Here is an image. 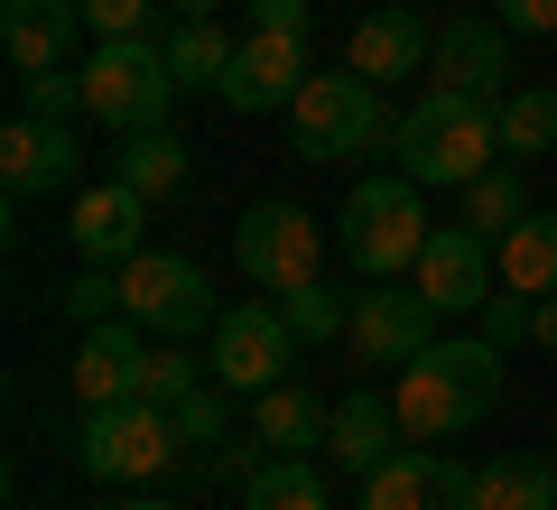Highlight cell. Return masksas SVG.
Masks as SVG:
<instances>
[{
    "mask_svg": "<svg viewBox=\"0 0 557 510\" xmlns=\"http://www.w3.org/2000/svg\"><path fill=\"white\" fill-rule=\"evenodd\" d=\"M233 260H242V278H251V288L288 297L298 278H317L325 223L307 214V204H251V214H242V233H233Z\"/></svg>",
    "mask_w": 557,
    "mask_h": 510,
    "instance_id": "cell-8",
    "label": "cell"
},
{
    "mask_svg": "<svg viewBox=\"0 0 557 510\" xmlns=\"http://www.w3.org/2000/svg\"><path fill=\"white\" fill-rule=\"evenodd\" d=\"M251 10V28H298L307 38V0H242Z\"/></svg>",
    "mask_w": 557,
    "mask_h": 510,
    "instance_id": "cell-37",
    "label": "cell"
},
{
    "mask_svg": "<svg viewBox=\"0 0 557 510\" xmlns=\"http://www.w3.org/2000/svg\"><path fill=\"white\" fill-rule=\"evenodd\" d=\"M456 196H465V223H474V233H511V223H530V186H520V167H511V158H493V167H483V177L474 186H456Z\"/></svg>",
    "mask_w": 557,
    "mask_h": 510,
    "instance_id": "cell-27",
    "label": "cell"
},
{
    "mask_svg": "<svg viewBox=\"0 0 557 510\" xmlns=\"http://www.w3.org/2000/svg\"><path fill=\"white\" fill-rule=\"evenodd\" d=\"M362 510H483V473L456 464V455L399 446L391 464L362 473Z\"/></svg>",
    "mask_w": 557,
    "mask_h": 510,
    "instance_id": "cell-10",
    "label": "cell"
},
{
    "mask_svg": "<svg viewBox=\"0 0 557 510\" xmlns=\"http://www.w3.org/2000/svg\"><path fill=\"white\" fill-rule=\"evenodd\" d=\"M428 20H418L409 0H381V10H362L354 28H344V65L354 75H372V84H409V75H428Z\"/></svg>",
    "mask_w": 557,
    "mask_h": 510,
    "instance_id": "cell-16",
    "label": "cell"
},
{
    "mask_svg": "<svg viewBox=\"0 0 557 510\" xmlns=\"http://www.w3.org/2000/svg\"><path fill=\"white\" fill-rule=\"evenodd\" d=\"M307 94V38L298 28H251L233 47V75H223V112H278V102Z\"/></svg>",
    "mask_w": 557,
    "mask_h": 510,
    "instance_id": "cell-13",
    "label": "cell"
},
{
    "mask_svg": "<svg viewBox=\"0 0 557 510\" xmlns=\"http://www.w3.org/2000/svg\"><path fill=\"white\" fill-rule=\"evenodd\" d=\"M493 20L511 38H557V0H493Z\"/></svg>",
    "mask_w": 557,
    "mask_h": 510,
    "instance_id": "cell-36",
    "label": "cell"
},
{
    "mask_svg": "<svg viewBox=\"0 0 557 510\" xmlns=\"http://www.w3.org/2000/svg\"><path fill=\"white\" fill-rule=\"evenodd\" d=\"M168 10H177V20H214L223 0H168Z\"/></svg>",
    "mask_w": 557,
    "mask_h": 510,
    "instance_id": "cell-40",
    "label": "cell"
},
{
    "mask_svg": "<svg viewBox=\"0 0 557 510\" xmlns=\"http://www.w3.org/2000/svg\"><path fill=\"white\" fill-rule=\"evenodd\" d=\"M20 112H28V121H75V112H94V94H84V65L20 75Z\"/></svg>",
    "mask_w": 557,
    "mask_h": 510,
    "instance_id": "cell-32",
    "label": "cell"
},
{
    "mask_svg": "<svg viewBox=\"0 0 557 510\" xmlns=\"http://www.w3.org/2000/svg\"><path fill=\"white\" fill-rule=\"evenodd\" d=\"M288 362H298V334H288V315H278V307L242 297V307L214 315V381H223L233 399L278 390V372H288Z\"/></svg>",
    "mask_w": 557,
    "mask_h": 510,
    "instance_id": "cell-9",
    "label": "cell"
},
{
    "mask_svg": "<svg viewBox=\"0 0 557 510\" xmlns=\"http://www.w3.org/2000/svg\"><path fill=\"white\" fill-rule=\"evenodd\" d=\"M325 418H335V409H317L298 381H278V390L251 399V427H260V446H270V455H307V446H325Z\"/></svg>",
    "mask_w": 557,
    "mask_h": 510,
    "instance_id": "cell-23",
    "label": "cell"
},
{
    "mask_svg": "<svg viewBox=\"0 0 557 510\" xmlns=\"http://www.w3.org/2000/svg\"><path fill=\"white\" fill-rule=\"evenodd\" d=\"M530 344H548V353H557V297H539V315H530Z\"/></svg>",
    "mask_w": 557,
    "mask_h": 510,
    "instance_id": "cell-39",
    "label": "cell"
},
{
    "mask_svg": "<svg viewBox=\"0 0 557 510\" xmlns=\"http://www.w3.org/2000/svg\"><path fill=\"white\" fill-rule=\"evenodd\" d=\"M121 315H139L159 344H186L214 315V288H205V270L186 251H131L121 260Z\"/></svg>",
    "mask_w": 557,
    "mask_h": 510,
    "instance_id": "cell-7",
    "label": "cell"
},
{
    "mask_svg": "<svg viewBox=\"0 0 557 510\" xmlns=\"http://www.w3.org/2000/svg\"><path fill=\"white\" fill-rule=\"evenodd\" d=\"M391 158L409 186H474L483 167L502 158V112L474 94H446V84H428V94L399 112L391 130Z\"/></svg>",
    "mask_w": 557,
    "mask_h": 510,
    "instance_id": "cell-2",
    "label": "cell"
},
{
    "mask_svg": "<svg viewBox=\"0 0 557 510\" xmlns=\"http://www.w3.org/2000/svg\"><path fill=\"white\" fill-rule=\"evenodd\" d=\"M139 223H149V196L121 186V177H102V186H84V196H75L65 233H75V251L94 260V270H121V260L139 251Z\"/></svg>",
    "mask_w": 557,
    "mask_h": 510,
    "instance_id": "cell-18",
    "label": "cell"
},
{
    "mask_svg": "<svg viewBox=\"0 0 557 510\" xmlns=\"http://www.w3.org/2000/svg\"><path fill=\"white\" fill-rule=\"evenodd\" d=\"M502 288L520 297H557V214H530L502 233Z\"/></svg>",
    "mask_w": 557,
    "mask_h": 510,
    "instance_id": "cell-24",
    "label": "cell"
},
{
    "mask_svg": "<svg viewBox=\"0 0 557 510\" xmlns=\"http://www.w3.org/2000/svg\"><path fill=\"white\" fill-rule=\"evenodd\" d=\"M177 418L159 409V399H112V409H84L75 418V464L94 473V483H159L168 464H177Z\"/></svg>",
    "mask_w": 557,
    "mask_h": 510,
    "instance_id": "cell-4",
    "label": "cell"
},
{
    "mask_svg": "<svg viewBox=\"0 0 557 510\" xmlns=\"http://www.w3.org/2000/svg\"><path fill=\"white\" fill-rule=\"evenodd\" d=\"M391 139V121H381V84L372 75H307V94L288 102V149L307 158V167H335V158H362Z\"/></svg>",
    "mask_w": 557,
    "mask_h": 510,
    "instance_id": "cell-5",
    "label": "cell"
},
{
    "mask_svg": "<svg viewBox=\"0 0 557 510\" xmlns=\"http://www.w3.org/2000/svg\"><path fill=\"white\" fill-rule=\"evenodd\" d=\"M474 315H483V344H502V353H511V344H530V315H539V297H520V288H493Z\"/></svg>",
    "mask_w": 557,
    "mask_h": 510,
    "instance_id": "cell-34",
    "label": "cell"
},
{
    "mask_svg": "<svg viewBox=\"0 0 557 510\" xmlns=\"http://www.w3.org/2000/svg\"><path fill=\"white\" fill-rule=\"evenodd\" d=\"M84 177V149H75V121H10V130H0V186H10V196H65V186Z\"/></svg>",
    "mask_w": 557,
    "mask_h": 510,
    "instance_id": "cell-14",
    "label": "cell"
},
{
    "mask_svg": "<svg viewBox=\"0 0 557 510\" xmlns=\"http://www.w3.org/2000/svg\"><path fill=\"white\" fill-rule=\"evenodd\" d=\"M75 28H84V0H0V57H10V75L65 65Z\"/></svg>",
    "mask_w": 557,
    "mask_h": 510,
    "instance_id": "cell-19",
    "label": "cell"
},
{
    "mask_svg": "<svg viewBox=\"0 0 557 510\" xmlns=\"http://www.w3.org/2000/svg\"><path fill=\"white\" fill-rule=\"evenodd\" d=\"M84 94H94V112L84 121H102V130H149V121H168V102L186 94L177 75H168V47L159 38H94V57H84Z\"/></svg>",
    "mask_w": 557,
    "mask_h": 510,
    "instance_id": "cell-6",
    "label": "cell"
},
{
    "mask_svg": "<svg viewBox=\"0 0 557 510\" xmlns=\"http://www.w3.org/2000/svg\"><path fill=\"white\" fill-rule=\"evenodd\" d=\"M186 390H205V362L186 353V344H149V362H139L131 399H159V409H177Z\"/></svg>",
    "mask_w": 557,
    "mask_h": 510,
    "instance_id": "cell-31",
    "label": "cell"
},
{
    "mask_svg": "<svg viewBox=\"0 0 557 510\" xmlns=\"http://www.w3.org/2000/svg\"><path fill=\"white\" fill-rule=\"evenodd\" d=\"M112 177L121 186H139L149 204H168L186 186V139L168 130V121H149V130H121V149H112Z\"/></svg>",
    "mask_w": 557,
    "mask_h": 510,
    "instance_id": "cell-21",
    "label": "cell"
},
{
    "mask_svg": "<svg viewBox=\"0 0 557 510\" xmlns=\"http://www.w3.org/2000/svg\"><path fill=\"white\" fill-rule=\"evenodd\" d=\"M428 75H437L446 94H474V102L502 112V94H511V28H502V20H446Z\"/></svg>",
    "mask_w": 557,
    "mask_h": 510,
    "instance_id": "cell-15",
    "label": "cell"
},
{
    "mask_svg": "<svg viewBox=\"0 0 557 510\" xmlns=\"http://www.w3.org/2000/svg\"><path fill=\"white\" fill-rule=\"evenodd\" d=\"M205 464H214V473H233V483H251V473L270 464V455H251V446H214V455H205Z\"/></svg>",
    "mask_w": 557,
    "mask_h": 510,
    "instance_id": "cell-38",
    "label": "cell"
},
{
    "mask_svg": "<svg viewBox=\"0 0 557 510\" xmlns=\"http://www.w3.org/2000/svg\"><path fill=\"white\" fill-rule=\"evenodd\" d=\"M278 315H288V334H298V344H335L344 325H354V288H335V278H298V288L278 297Z\"/></svg>",
    "mask_w": 557,
    "mask_h": 510,
    "instance_id": "cell-28",
    "label": "cell"
},
{
    "mask_svg": "<svg viewBox=\"0 0 557 510\" xmlns=\"http://www.w3.org/2000/svg\"><path fill=\"white\" fill-rule=\"evenodd\" d=\"M159 47H168V75H177L186 94H223V75H233V47H242V38H223V20H177Z\"/></svg>",
    "mask_w": 557,
    "mask_h": 510,
    "instance_id": "cell-22",
    "label": "cell"
},
{
    "mask_svg": "<svg viewBox=\"0 0 557 510\" xmlns=\"http://www.w3.org/2000/svg\"><path fill=\"white\" fill-rule=\"evenodd\" d=\"M493 233H474V223H437L428 233V251H418V270H409V288L428 297L437 315H474L483 297H493Z\"/></svg>",
    "mask_w": 557,
    "mask_h": 510,
    "instance_id": "cell-12",
    "label": "cell"
},
{
    "mask_svg": "<svg viewBox=\"0 0 557 510\" xmlns=\"http://www.w3.org/2000/svg\"><path fill=\"white\" fill-rule=\"evenodd\" d=\"M168 418H177V446H186V455L205 464V455L223 446V427H233V390H223V381H205V390H186V399H177Z\"/></svg>",
    "mask_w": 557,
    "mask_h": 510,
    "instance_id": "cell-30",
    "label": "cell"
},
{
    "mask_svg": "<svg viewBox=\"0 0 557 510\" xmlns=\"http://www.w3.org/2000/svg\"><path fill=\"white\" fill-rule=\"evenodd\" d=\"M483 473V510H557V455H502Z\"/></svg>",
    "mask_w": 557,
    "mask_h": 510,
    "instance_id": "cell-26",
    "label": "cell"
},
{
    "mask_svg": "<svg viewBox=\"0 0 557 510\" xmlns=\"http://www.w3.org/2000/svg\"><path fill=\"white\" fill-rule=\"evenodd\" d=\"M121 510H177V501H159V492H139V501H121Z\"/></svg>",
    "mask_w": 557,
    "mask_h": 510,
    "instance_id": "cell-41",
    "label": "cell"
},
{
    "mask_svg": "<svg viewBox=\"0 0 557 510\" xmlns=\"http://www.w3.org/2000/svg\"><path fill=\"white\" fill-rule=\"evenodd\" d=\"M391 409H399V427H409V446H446V436L483 427V418L502 409V344H483V334L428 344V353L399 372Z\"/></svg>",
    "mask_w": 557,
    "mask_h": 510,
    "instance_id": "cell-1",
    "label": "cell"
},
{
    "mask_svg": "<svg viewBox=\"0 0 557 510\" xmlns=\"http://www.w3.org/2000/svg\"><path fill=\"white\" fill-rule=\"evenodd\" d=\"M139 315H102V325H84V344H75V409H112V399H131V381H139V362H149V344H139Z\"/></svg>",
    "mask_w": 557,
    "mask_h": 510,
    "instance_id": "cell-17",
    "label": "cell"
},
{
    "mask_svg": "<svg viewBox=\"0 0 557 510\" xmlns=\"http://www.w3.org/2000/svg\"><path fill=\"white\" fill-rule=\"evenodd\" d=\"M354 353L372 362V372H409L418 353H428V344H437V307H428V297L418 288H391V278H372V288L354 297Z\"/></svg>",
    "mask_w": 557,
    "mask_h": 510,
    "instance_id": "cell-11",
    "label": "cell"
},
{
    "mask_svg": "<svg viewBox=\"0 0 557 510\" xmlns=\"http://www.w3.org/2000/svg\"><path fill=\"white\" fill-rule=\"evenodd\" d=\"M399 446H409V427H399V409H391L381 390H344V399H335V418H325V455H335L344 473L391 464Z\"/></svg>",
    "mask_w": 557,
    "mask_h": 510,
    "instance_id": "cell-20",
    "label": "cell"
},
{
    "mask_svg": "<svg viewBox=\"0 0 557 510\" xmlns=\"http://www.w3.org/2000/svg\"><path fill=\"white\" fill-rule=\"evenodd\" d=\"M65 315H75V325H102V315H121V270H94V260H84L75 278H65V297H57Z\"/></svg>",
    "mask_w": 557,
    "mask_h": 510,
    "instance_id": "cell-33",
    "label": "cell"
},
{
    "mask_svg": "<svg viewBox=\"0 0 557 510\" xmlns=\"http://www.w3.org/2000/svg\"><path fill=\"white\" fill-rule=\"evenodd\" d=\"M94 38H149V0H84Z\"/></svg>",
    "mask_w": 557,
    "mask_h": 510,
    "instance_id": "cell-35",
    "label": "cell"
},
{
    "mask_svg": "<svg viewBox=\"0 0 557 510\" xmlns=\"http://www.w3.org/2000/svg\"><path fill=\"white\" fill-rule=\"evenodd\" d=\"M242 510H325V473L307 455H270V464L242 483Z\"/></svg>",
    "mask_w": 557,
    "mask_h": 510,
    "instance_id": "cell-29",
    "label": "cell"
},
{
    "mask_svg": "<svg viewBox=\"0 0 557 510\" xmlns=\"http://www.w3.org/2000/svg\"><path fill=\"white\" fill-rule=\"evenodd\" d=\"M335 241H344V260H354L362 278L418 270V251H428V186H409L399 167L391 177H354V196H344V214H335Z\"/></svg>",
    "mask_w": 557,
    "mask_h": 510,
    "instance_id": "cell-3",
    "label": "cell"
},
{
    "mask_svg": "<svg viewBox=\"0 0 557 510\" xmlns=\"http://www.w3.org/2000/svg\"><path fill=\"white\" fill-rule=\"evenodd\" d=\"M557 149V84H511L502 94V158H548Z\"/></svg>",
    "mask_w": 557,
    "mask_h": 510,
    "instance_id": "cell-25",
    "label": "cell"
}]
</instances>
